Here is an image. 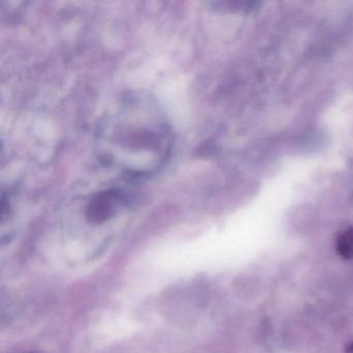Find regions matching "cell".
<instances>
[{
	"mask_svg": "<svg viewBox=\"0 0 353 353\" xmlns=\"http://www.w3.org/2000/svg\"><path fill=\"white\" fill-rule=\"evenodd\" d=\"M99 152L106 164L130 177L148 176L166 162L173 144L170 123L146 94H125L99 133Z\"/></svg>",
	"mask_w": 353,
	"mask_h": 353,
	"instance_id": "obj_1",
	"label": "cell"
},
{
	"mask_svg": "<svg viewBox=\"0 0 353 353\" xmlns=\"http://www.w3.org/2000/svg\"><path fill=\"white\" fill-rule=\"evenodd\" d=\"M125 201V193L121 190L112 189L101 192L88 204V219L98 224L105 222L117 212Z\"/></svg>",
	"mask_w": 353,
	"mask_h": 353,
	"instance_id": "obj_2",
	"label": "cell"
},
{
	"mask_svg": "<svg viewBox=\"0 0 353 353\" xmlns=\"http://www.w3.org/2000/svg\"><path fill=\"white\" fill-rule=\"evenodd\" d=\"M336 251L344 259H353V228L347 229L339 235Z\"/></svg>",
	"mask_w": 353,
	"mask_h": 353,
	"instance_id": "obj_3",
	"label": "cell"
}]
</instances>
